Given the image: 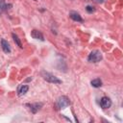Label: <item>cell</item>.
<instances>
[{"mask_svg":"<svg viewBox=\"0 0 123 123\" xmlns=\"http://www.w3.org/2000/svg\"><path fill=\"white\" fill-rule=\"evenodd\" d=\"M40 75L48 83H51V84H62V81L58 77H56L55 75H53V74H51L49 72H46V71L42 70L40 72Z\"/></svg>","mask_w":123,"mask_h":123,"instance_id":"cell-1","label":"cell"},{"mask_svg":"<svg viewBox=\"0 0 123 123\" xmlns=\"http://www.w3.org/2000/svg\"><path fill=\"white\" fill-rule=\"evenodd\" d=\"M102 54L99 50H93L89 53L88 57H87V61L89 62H99L101 60H102Z\"/></svg>","mask_w":123,"mask_h":123,"instance_id":"cell-2","label":"cell"},{"mask_svg":"<svg viewBox=\"0 0 123 123\" xmlns=\"http://www.w3.org/2000/svg\"><path fill=\"white\" fill-rule=\"evenodd\" d=\"M69 105H70V101H69L68 97H66L64 95L59 97V99L57 100V107H58V109H63V108H65V107H67Z\"/></svg>","mask_w":123,"mask_h":123,"instance_id":"cell-3","label":"cell"},{"mask_svg":"<svg viewBox=\"0 0 123 123\" xmlns=\"http://www.w3.org/2000/svg\"><path fill=\"white\" fill-rule=\"evenodd\" d=\"M100 106H101L102 109H109L111 106V100L109 97L104 96L100 100Z\"/></svg>","mask_w":123,"mask_h":123,"instance_id":"cell-4","label":"cell"},{"mask_svg":"<svg viewBox=\"0 0 123 123\" xmlns=\"http://www.w3.org/2000/svg\"><path fill=\"white\" fill-rule=\"evenodd\" d=\"M31 36H32V37L35 38V39H39V40H42V41L44 40V37H43L42 33H41L40 31H38V30L34 29V30L31 32Z\"/></svg>","mask_w":123,"mask_h":123,"instance_id":"cell-5","label":"cell"},{"mask_svg":"<svg viewBox=\"0 0 123 123\" xmlns=\"http://www.w3.org/2000/svg\"><path fill=\"white\" fill-rule=\"evenodd\" d=\"M30 107V111L33 113H37L42 107V103H35V104H29L28 105Z\"/></svg>","mask_w":123,"mask_h":123,"instance_id":"cell-6","label":"cell"},{"mask_svg":"<svg viewBox=\"0 0 123 123\" xmlns=\"http://www.w3.org/2000/svg\"><path fill=\"white\" fill-rule=\"evenodd\" d=\"M69 17H70L72 20L77 21V22H83V21H84L83 18H82V16H81L77 12H69Z\"/></svg>","mask_w":123,"mask_h":123,"instance_id":"cell-7","label":"cell"},{"mask_svg":"<svg viewBox=\"0 0 123 123\" xmlns=\"http://www.w3.org/2000/svg\"><path fill=\"white\" fill-rule=\"evenodd\" d=\"M1 48H2V50H3L5 53H7V54L11 53V47H10L8 41L5 40V39H3V38L1 39Z\"/></svg>","mask_w":123,"mask_h":123,"instance_id":"cell-8","label":"cell"},{"mask_svg":"<svg viewBox=\"0 0 123 123\" xmlns=\"http://www.w3.org/2000/svg\"><path fill=\"white\" fill-rule=\"evenodd\" d=\"M11 7H12V5H11V4L7 5V4L5 3V0H0V14H1L2 12H6L7 10H9Z\"/></svg>","mask_w":123,"mask_h":123,"instance_id":"cell-9","label":"cell"},{"mask_svg":"<svg viewBox=\"0 0 123 123\" xmlns=\"http://www.w3.org/2000/svg\"><path fill=\"white\" fill-rule=\"evenodd\" d=\"M28 90H29V86H28L27 85H22V86H20L18 87L17 93H18L19 96H21V95L26 94V92H27Z\"/></svg>","mask_w":123,"mask_h":123,"instance_id":"cell-10","label":"cell"},{"mask_svg":"<svg viewBox=\"0 0 123 123\" xmlns=\"http://www.w3.org/2000/svg\"><path fill=\"white\" fill-rule=\"evenodd\" d=\"M12 39H13V41L15 42V44H16L19 48H22L23 46H22V43H21V41H20V39H19L18 36H17V35H15L14 33H12Z\"/></svg>","mask_w":123,"mask_h":123,"instance_id":"cell-11","label":"cell"},{"mask_svg":"<svg viewBox=\"0 0 123 123\" xmlns=\"http://www.w3.org/2000/svg\"><path fill=\"white\" fill-rule=\"evenodd\" d=\"M91 86L93 87H100L102 86V81L99 79V78H96V79H93L91 82H90Z\"/></svg>","mask_w":123,"mask_h":123,"instance_id":"cell-12","label":"cell"},{"mask_svg":"<svg viewBox=\"0 0 123 123\" xmlns=\"http://www.w3.org/2000/svg\"><path fill=\"white\" fill-rule=\"evenodd\" d=\"M86 12H87L88 13H91V12H93L95 11V9H94L93 7H91V6H86Z\"/></svg>","mask_w":123,"mask_h":123,"instance_id":"cell-13","label":"cell"},{"mask_svg":"<svg viewBox=\"0 0 123 123\" xmlns=\"http://www.w3.org/2000/svg\"><path fill=\"white\" fill-rule=\"evenodd\" d=\"M92 1H94V2H96V3H98V4H100V3H103V2H104V0H92Z\"/></svg>","mask_w":123,"mask_h":123,"instance_id":"cell-14","label":"cell"}]
</instances>
